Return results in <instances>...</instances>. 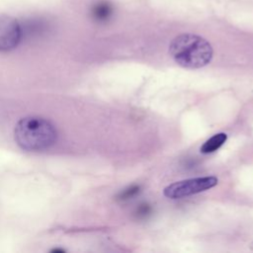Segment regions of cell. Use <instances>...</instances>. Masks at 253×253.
<instances>
[{
	"label": "cell",
	"mask_w": 253,
	"mask_h": 253,
	"mask_svg": "<svg viewBox=\"0 0 253 253\" xmlns=\"http://www.w3.org/2000/svg\"><path fill=\"white\" fill-rule=\"evenodd\" d=\"M212 53L211 43L203 37L194 34L179 35L169 45V54L184 68L197 69L208 65L211 61Z\"/></svg>",
	"instance_id": "cell-1"
},
{
	"label": "cell",
	"mask_w": 253,
	"mask_h": 253,
	"mask_svg": "<svg viewBox=\"0 0 253 253\" xmlns=\"http://www.w3.org/2000/svg\"><path fill=\"white\" fill-rule=\"evenodd\" d=\"M15 141L23 149L41 151L48 148L56 140V130L46 120L27 117L20 120L14 129Z\"/></svg>",
	"instance_id": "cell-2"
},
{
	"label": "cell",
	"mask_w": 253,
	"mask_h": 253,
	"mask_svg": "<svg viewBox=\"0 0 253 253\" xmlns=\"http://www.w3.org/2000/svg\"><path fill=\"white\" fill-rule=\"evenodd\" d=\"M22 38L21 24L9 15L0 14V51L15 48Z\"/></svg>",
	"instance_id": "cell-4"
},
{
	"label": "cell",
	"mask_w": 253,
	"mask_h": 253,
	"mask_svg": "<svg viewBox=\"0 0 253 253\" xmlns=\"http://www.w3.org/2000/svg\"><path fill=\"white\" fill-rule=\"evenodd\" d=\"M227 139V135L224 132H219L214 135H212L211 138H209L202 146H201V152L202 153H211L215 150H217Z\"/></svg>",
	"instance_id": "cell-6"
},
{
	"label": "cell",
	"mask_w": 253,
	"mask_h": 253,
	"mask_svg": "<svg viewBox=\"0 0 253 253\" xmlns=\"http://www.w3.org/2000/svg\"><path fill=\"white\" fill-rule=\"evenodd\" d=\"M151 211V208L149 207V205L147 204H143V205H140L136 211H135V215L137 217H145L146 215H148Z\"/></svg>",
	"instance_id": "cell-8"
},
{
	"label": "cell",
	"mask_w": 253,
	"mask_h": 253,
	"mask_svg": "<svg viewBox=\"0 0 253 253\" xmlns=\"http://www.w3.org/2000/svg\"><path fill=\"white\" fill-rule=\"evenodd\" d=\"M92 17L97 22H105L107 21L112 14V7L109 3L100 1L93 5L91 9Z\"/></svg>",
	"instance_id": "cell-5"
},
{
	"label": "cell",
	"mask_w": 253,
	"mask_h": 253,
	"mask_svg": "<svg viewBox=\"0 0 253 253\" xmlns=\"http://www.w3.org/2000/svg\"><path fill=\"white\" fill-rule=\"evenodd\" d=\"M140 191V187L137 185H132L127 187L126 189L123 190L119 195H118V200L119 201H126L128 199L133 198L135 195H137Z\"/></svg>",
	"instance_id": "cell-7"
},
{
	"label": "cell",
	"mask_w": 253,
	"mask_h": 253,
	"mask_svg": "<svg viewBox=\"0 0 253 253\" xmlns=\"http://www.w3.org/2000/svg\"><path fill=\"white\" fill-rule=\"evenodd\" d=\"M218 180L214 176L197 177L172 183L164 188V196L169 199H181L207 191L215 185Z\"/></svg>",
	"instance_id": "cell-3"
}]
</instances>
